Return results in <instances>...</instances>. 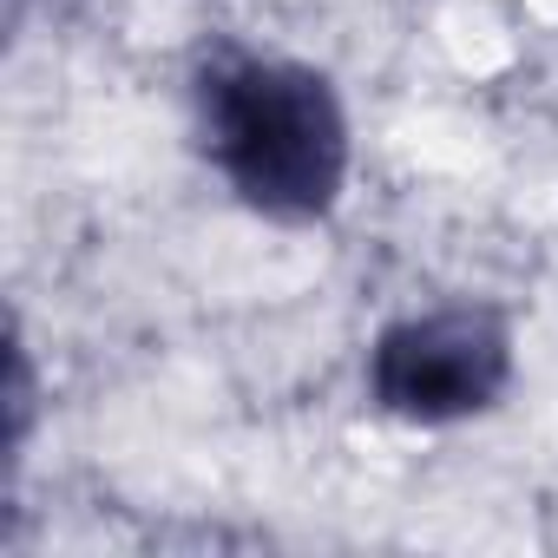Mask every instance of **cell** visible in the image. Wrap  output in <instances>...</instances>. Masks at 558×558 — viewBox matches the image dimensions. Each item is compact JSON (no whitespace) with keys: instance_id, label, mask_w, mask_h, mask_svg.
I'll list each match as a JSON object with an SVG mask.
<instances>
[{"instance_id":"6da1fadb","label":"cell","mask_w":558,"mask_h":558,"mask_svg":"<svg viewBox=\"0 0 558 558\" xmlns=\"http://www.w3.org/2000/svg\"><path fill=\"white\" fill-rule=\"evenodd\" d=\"M191 138L210 178L263 223H329L355 178V125L336 80L296 53L217 47L191 73Z\"/></svg>"},{"instance_id":"7a4b0ae2","label":"cell","mask_w":558,"mask_h":558,"mask_svg":"<svg viewBox=\"0 0 558 558\" xmlns=\"http://www.w3.org/2000/svg\"><path fill=\"white\" fill-rule=\"evenodd\" d=\"M519 375V336L512 316L493 303H427L375 329L362 388L368 408L401 421V427H466L486 421Z\"/></svg>"}]
</instances>
